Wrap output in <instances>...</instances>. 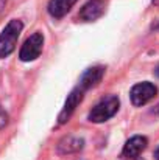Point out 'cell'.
Here are the masks:
<instances>
[{"mask_svg":"<svg viewBox=\"0 0 159 160\" xmlns=\"http://www.w3.org/2000/svg\"><path fill=\"white\" fill-rule=\"evenodd\" d=\"M24 23L17 19H13L6 23L3 31L0 33V58H6L16 50L17 39L22 33Z\"/></svg>","mask_w":159,"mask_h":160,"instance_id":"obj_1","label":"cell"},{"mask_svg":"<svg viewBox=\"0 0 159 160\" xmlns=\"http://www.w3.org/2000/svg\"><path fill=\"white\" fill-rule=\"evenodd\" d=\"M120 106V101L117 97L109 95L103 98L100 103H97L95 106L92 107V110L89 112V121L92 123H105L109 118H112Z\"/></svg>","mask_w":159,"mask_h":160,"instance_id":"obj_2","label":"cell"},{"mask_svg":"<svg viewBox=\"0 0 159 160\" xmlns=\"http://www.w3.org/2000/svg\"><path fill=\"white\" fill-rule=\"evenodd\" d=\"M42 47H44V36L42 33H33L22 45L20 52H19V58L24 62H30L38 59L41 53H42Z\"/></svg>","mask_w":159,"mask_h":160,"instance_id":"obj_3","label":"cell"},{"mask_svg":"<svg viewBox=\"0 0 159 160\" xmlns=\"http://www.w3.org/2000/svg\"><path fill=\"white\" fill-rule=\"evenodd\" d=\"M158 93V87L153 82H139L136 86H133L130 97H131V103L134 106H144L148 101H151Z\"/></svg>","mask_w":159,"mask_h":160,"instance_id":"obj_4","label":"cell"},{"mask_svg":"<svg viewBox=\"0 0 159 160\" xmlns=\"http://www.w3.org/2000/svg\"><path fill=\"white\" fill-rule=\"evenodd\" d=\"M83 97H84V90H83L80 86L70 92V95H69L67 100H66V104H64L61 113H59V117H58V123H59V124H64V123L69 121V118H70L72 113L75 112L77 106L83 101Z\"/></svg>","mask_w":159,"mask_h":160,"instance_id":"obj_5","label":"cell"},{"mask_svg":"<svg viewBox=\"0 0 159 160\" xmlns=\"http://www.w3.org/2000/svg\"><path fill=\"white\" fill-rule=\"evenodd\" d=\"M105 0H89L80 11L78 17L84 22H94L105 14Z\"/></svg>","mask_w":159,"mask_h":160,"instance_id":"obj_6","label":"cell"},{"mask_svg":"<svg viewBox=\"0 0 159 160\" xmlns=\"http://www.w3.org/2000/svg\"><path fill=\"white\" fill-rule=\"evenodd\" d=\"M147 145H148V140H147L145 137H142V135H134V137H131V138L125 143L123 151H122V156L126 157V159H136V157H139V156L145 151Z\"/></svg>","mask_w":159,"mask_h":160,"instance_id":"obj_7","label":"cell"},{"mask_svg":"<svg viewBox=\"0 0 159 160\" xmlns=\"http://www.w3.org/2000/svg\"><path fill=\"white\" fill-rule=\"evenodd\" d=\"M103 75H105V68L102 65H95V67H91L87 68L83 76H81V81H80V87L86 92L92 87H95L102 79H103Z\"/></svg>","mask_w":159,"mask_h":160,"instance_id":"obj_8","label":"cell"},{"mask_svg":"<svg viewBox=\"0 0 159 160\" xmlns=\"http://www.w3.org/2000/svg\"><path fill=\"white\" fill-rule=\"evenodd\" d=\"M77 2L78 0H50L49 6H47L49 14L52 17H55V19H61V17H64L72 9V6Z\"/></svg>","mask_w":159,"mask_h":160,"instance_id":"obj_9","label":"cell"},{"mask_svg":"<svg viewBox=\"0 0 159 160\" xmlns=\"http://www.w3.org/2000/svg\"><path fill=\"white\" fill-rule=\"evenodd\" d=\"M84 142L80 137H73V135H67L64 137L59 143H58V152L59 154H72V152H78L83 148Z\"/></svg>","mask_w":159,"mask_h":160,"instance_id":"obj_10","label":"cell"},{"mask_svg":"<svg viewBox=\"0 0 159 160\" xmlns=\"http://www.w3.org/2000/svg\"><path fill=\"white\" fill-rule=\"evenodd\" d=\"M6 124H8V113L0 107V131H2Z\"/></svg>","mask_w":159,"mask_h":160,"instance_id":"obj_11","label":"cell"},{"mask_svg":"<svg viewBox=\"0 0 159 160\" xmlns=\"http://www.w3.org/2000/svg\"><path fill=\"white\" fill-rule=\"evenodd\" d=\"M155 159L159 160V146L156 148V151H155Z\"/></svg>","mask_w":159,"mask_h":160,"instance_id":"obj_12","label":"cell"},{"mask_svg":"<svg viewBox=\"0 0 159 160\" xmlns=\"http://www.w3.org/2000/svg\"><path fill=\"white\" fill-rule=\"evenodd\" d=\"M155 73H156V76H159V65L156 67V70H155Z\"/></svg>","mask_w":159,"mask_h":160,"instance_id":"obj_13","label":"cell"},{"mask_svg":"<svg viewBox=\"0 0 159 160\" xmlns=\"http://www.w3.org/2000/svg\"><path fill=\"white\" fill-rule=\"evenodd\" d=\"M153 5H156V6H159V0H153Z\"/></svg>","mask_w":159,"mask_h":160,"instance_id":"obj_14","label":"cell"},{"mask_svg":"<svg viewBox=\"0 0 159 160\" xmlns=\"http://www.w3.org/2000/svg\"><path fill=\"white\" fill-rule=\"evenodd\" d=\"M130 160H140V159H139V157H136V159H130Z\"/></svg>","mask_w":159,"mask_h":160,"instance_id":"obj_15","label":"cell"}]
</instances>
